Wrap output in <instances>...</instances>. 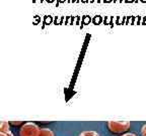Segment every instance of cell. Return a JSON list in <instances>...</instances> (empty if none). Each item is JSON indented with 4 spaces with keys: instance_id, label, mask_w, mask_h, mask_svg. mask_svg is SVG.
I'll return each instance as SVG.
<instances>
[{
    "instance_id": "7",
    "label": "cell",
    "mask_w": 146,
    "mask_h": 136,
    "mask_svg": "<svg viewBox=\"0 0 146 136\" xmlns=\"http://www.w3.org/2000/svg\"><path fill=\"white\" fill-rule=\"evenodd\" d=\"M0 136H13V135H12L11 132L9 131V132H7V133H4V132H1V133H0Z\"/></svg>"
},
{
    "instance_id": "4",
    "label": "cell",
    "mask_w": 146,
    "mask_h": 136,
    "mask_svg": "<svg viewBox=\"0 0 146 136\" xmlns=\"http://www.w3.org/2000/svg\"><path fill=\"white\" fill-rule=\"evenodd\" d=\"M9 123L6 122V121H3L0 125V132H4V133H7L9 132Z\"/></svg>"
},
{
    "instance_id": "8",
    "label": "cell",
    "mask_w": 146,
    "mask_h": 136,
    "mask_svg": "<svg viewBox=\"0 0 146 136\" xmlns=\"http://www.w3.org/2000/svg\"><path fill=\"white\" fill-rule=\"evenodd\" d=\"M122 136H137V135H136V134H134V133H131V132H128V133L123 134Z\"/></svg>"
},
{
    "instance_id": "3",
    "label": "cell",
    "mask_w": 146,
    "mask_h": 136,
    "mask_svg": "<svg viewBox=\"0 0 146 136\" xmlns=\"http://www.w3.org/2000/svg\"><path fill=\"white\" fill-rule=\"evenodd\" d=\"M36 136H55L54 132L49 128H41Z\"/></svg>"
},
{
    "instance_id": "6",
    "label": "cell",
    "mask_w": 146,
    "mask_h": 136,
    "mask_svg": "<svg viewBox=\"0 0 146 136\" xmlns=\"http://www.w3.org/2000/svg\"><path fill=\"white\" fill-rule=\"evenodd\" d=\"M141 134L143 136H146V124H144L141 128Z\"/></svg>"
},
{
    "instance_id": "5",
    "label": "cell",
    "mask_w": 146,
    "mask_h": 136,
    "mask_svg": "<svg viewBox=\"0 0 146 136\" xmlns=\"http://www.w3.org/2000/svg\"><path fill=\"white\" fill-rule=\"evenodd\" d=\"M79 136H100L96 131H83L79 134Z\"/></svg>"
},
{
    "instance_id": "1",
    "label": "cell",
    "mask_w": 146,
    "mask_h": 136,
    "mask_svg": "<svg viewBox=\"0 0 146 136\" xmlns=\"http://www.w3.org/2000/svg\"><path fill=\"white\" fill-rule=\"evenodd\" d=\"M108 128L111 132L116 134L125 133L130 129V122L128 121H109L108 122Z\"/></svg>"
},
{
    "instance_id": "2",
    "label": "cell",
    "mask_w": 146,
    "mask_h": 136,
    "mask_svg": "<svg viewBox=\"0 0 146 136\" xmlns=\"http://www.w3.org/2000/svg\"><path fill=\"white\" fill-rule=\"evenodd\" d=\"M40 128L36 124L33 122L25 123L21 127L19 130V136H36Z\"/></svg>"
}]
</instances>
